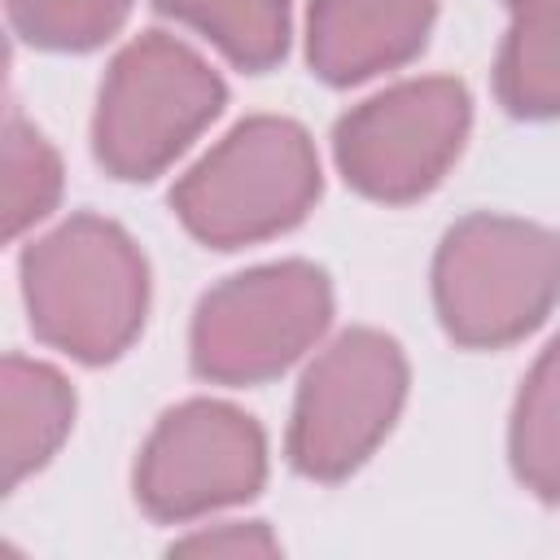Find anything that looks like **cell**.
I'll return each mask as SVG.
<instances>
[{
	"label": "cell",
	"instance_id": "6da1fadb",
	"mask_svg": "<svg viewBox=\"0 0 560 560\" xmlns=\"http://www.w3.org/2000/svg\"><path fill=\"white\" fill-rule=\"evenodd\" d=\"M22 276L35 332L88 363L114 359L144 319V262L105 219L61 223L26 254Z\"/></svg>",
	"mask_w": 560,
	"mask_h": 560
},
{
	"label": "cell",
	"instance_id": "7a4b0ae2",
	"mask_svg": "<svg viewBox=\"0 0 560 560\" xmlns=\"http://www.w3.org/2000/svg\"><path fill=\"white\" fill-rule=\"evenodd\" d=\"M319 192L311 140L284 118L241 122L175 188V210L210 245H245L306 214Z\"/></svg>",
	"mask_w": 560,
	"mask_h": 560
},
{
	"label": "cell",
	"instance_id": "3957f363",
	"mask_svg": "<svg viewBox=\"0 0 560 560\" xmlns=\"http://www.w3.org/2000/svg\"><path fill=\"white\" fill-rule=\"evenodd\" d=\"M560 293V241L516 219H468L438 254V306L468 346L529 332Z\"/></svg>",
	"mask_w": 560,
	"mask_h": 560
},
{
	"label": "cell",
	"instance_id": "277c9868",
	"mask_svg": "<svg viewBox=\"0 0 560 560\" xmlns=\"http://www.w3.org/2000/svg\"><path fill=\"white\" fill-rule=\"evenodd\" d=\"M223 105L214 70L166 35L136 39L109 70L96 114V153L122 179L162 171Z\"/></svg>",
	"mask_w": 560,
	"mask_h": 560
},
{
	"label": "cell",
	"instance_id": "5b68a950",
	"mask_svg": "<svg viewBox=\"0 0 560 560\" xmlns=\"http://www.w3.org/2000/svg\"><path fill=\"white\" fill-rule=\"evenodd\" d=\"M328 324V284L306 262H280L214 289L192 324V363L210 381L249 385L289 368Z\"/></svg>",
	"mask_w": 560,
	"mask_h": 560
},
{
	"label": "cell",
	"instance_id": "8992f818",
	"mask_svg": "<svg viewBox=\"0 0 560 560\" xmlns=\"http://www.w3.org/2000/svg\"><path fill=\"white\" fill-rule=\"evenodd\" d=\"M402 385L407 368L389 337L368 328L337 337L302 381L289 433L293 464L311 477L350 472L389 429Z\"/></svg>",
	"mask_w": 560,
	"mask_h": 560
},
{
	"label": "cell",
	"instance_id": "52a82bcc",
	"mask_svg": "<svg viewBox=\"0 0 560 560\" xmlns=\"http://www.w3.org/2000/svg\"><path fill=\"white\" fill-rule=\"evenodd\" d=\"M468 96L455 79L402 83L337 127V162L346 179L372 197L407 201L438 184L459 153Z\"/></svg>",
	"mask_w": 560,
	"mask_h": 560
},
{
	"label": "cell",
	"instance_id": "ba28073f",
	"mask_svg": "<svg viewBox=\"0 0 560 560\" xmlns=\"http://www.w3.org/2000/svg\"><path fill=\"white\" fill-rule=\"evenodd\" d=\"M262 481V433L219 402L171 411L144 446L140 499L153 516H197L254 494Z\"/></svg>",
	"mask_w": 560,
	"mask_h": 560
},
{
	"label": "cell",
	"instance_id": "9c48e42d",
	"mask_svg": "<svg viewBox=\"0 0 560 560\" xmlns=\"http://www.w3.org/2000/svg\"><path fill=\"white\" fill-rule=\"evenodd\" d=\"M433 0H315L311 61L332 83H354L407 61L429 31Z\"/></svg>",
	"mask_w": 560,
	"mask_h": 560
},
{
	"label": "cell",
	"instance_id": "30bf717a",
	"mask_svg": "<svg viewBox=\"0 0 560 560\" xmlns=\"http://www.w3.org/2000/svg\"><path fill=\"white\" fill-rule=\"evenodd\" d=\"M70 389L66 381L26 359H4L0 376V420H4V486H18L39 468L70 429Z\"/></svg>",
	"mask_w": 560,
	"mask_h": 560
},
{
	"label": "cell",
	"instance_id": "8fae6325",
	"mask_svg": "<svg viewBox=\"0 0 560 560\" xmlns=\"http://www.w3.org/2000/svg\"><path fill=\"white\" fill-rule=\"evenodd\" d=\"M158 9L206 31L245 70L271 66L289 39V4L284 0H158Z\"/></svg>",
	"mask_w": 560,
	"mask_h": 560
},
{
	"label": "cell",
	"instance_id": "7c38bea8",
	"mask_svg": "<svg viewBox=\"0 0 560 560\" xmlns=\"http://www.w3.org/2000/svg\"><path fill=\"white\" fill-rule=\"evenodd\" d=\"M499 92L516 114L560 109V4L516 13L499 57Z\"/></svg>",
	"mask_w": 560,
	"mask_h": 560
},
{
	"label": "cell",
	"instance_id": "4fadbf2b",
	"mask_svg": "<svg viewBox=\"0 0 560 560\" xmlns=\"http://www.w3.org/2000/svg\"><path fill=\"white\" fill-rule=\"evenodd\" d=\"M516 472L547 499H560V337L525 381L512 424Z\"/></svg>",
	"mask_w": 560,
	"mask_h": 560
},
{
	"label": "cell",
	"instance_id": "5bb4252c",
	"mask_svg": "<svg viewBox=\"0 0 560 560\" xmlns=\"http://www.w3.org/2000/svg\"><path fill=\"white\" fill-rule=\"evenodd\" d=\"M57 188H61V166L52 149L26 122L9 118L4 127V232L13 236L39 214H48V206L57 201Z\"/></svg>",
	"mask_w": 560,
	"mask_h": 560
},
{
	"label": "cell",
	"instance_id": "9a60e30c",
	"mask_svg": "<svg viewBox=\"0 0 560 560\" xmlns=\"http://www.w3.org/2000/svg\"><path fill=\"white\" fill-rule=\"evenodd\" d=\"M18 31L48 48H92L127 13V0H9Z\"/></svg>",
	"mask_w": 560,
	"mask_h": 560
},
{
	"label": "cell",
	"instance_id": "2e32d148",
	"mask_svg": "<svg viewBox=\"0 0 560 560\" xmlns=\"http://www.w3.org/2000/svg\"><path fill=\"white\" fill-rule=\"evenodd\" d=\"M175 551L179 556H271L276 542L258 525H228L214 534H197V538L179 542Z\"/></svg>",
	"mask_w": 560,
	"mask_h": 560
},
{
	"label": "cell",
	"instance_id": "e0dca14e",
	"mask_svg": "<svg viewBox=\"0 0 560 560\" xmlns=\"http://www.w3.org/2000/svg\"><path fill=\"white\" fill-rule=\"evenodd\" d=\"M508 4H512V13H525V9H551L560 0H508Z\"/></svg>",
	"mask_w": 560,
	"mask_h": 560
}]
</instances>
